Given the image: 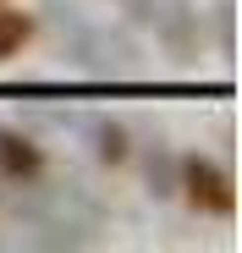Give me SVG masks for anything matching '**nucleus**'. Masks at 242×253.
Here are the masks:
<instances>
[{
  "label": "nucleus",
  "mask_w": 242,
  "mask_h": 253,
  "mask_svg": "<svg viewBox=\"0 0 242 253\" xmlns=\"http://www.w3.org/2000/svg\"><path fill=\"white\" fill-rule=\"evenodd\" d=\"M149 193L154 198H171L176 193V160L165 149H149Z\"/></svg>",
  "instance_id": "obj_5"
},
{
  "label": "nucleus",
  "mask_w": 242,
  "mask_h": 253,
  "mask_svg": "<svg viewBox=\"0 0 242 253\" xmlns=\"http://www.w3.org/2000/svg\"><path fill=\"white\" fill-rule=\"evenodd\" d=\"M121 6H127V17H132V22H149V28H154V17L165 11L171 0H121Z\"/></svg>",
  "instance_id": "obj_6"
},
{
  "label": "nucleus",
  "mask_w": 242,
  "mask_h": 253,
  "mask_svg": "<svg viewBox=\"0 0 242 253\" xmlns=\"http://www.w3.org/2000/svg\"><path fill=\"white\" fill-rule=\"evenodd\" d=\"M39 171H44L39 143L22 138V132H11V126H0V176H11V182H33Z\"/></svg>",
  "instance_id": "obj_2"
},
{
  "label": "nucleus",
  "mask_w": 242,
  "mask_h": 253,
  "mask_svg": "<svg viewBox=\"0 0 242 253\" xmlns=\"http://www.w3.org/2000/svg\"><path fill=\"white\" fill-rule=\"evenodd\" d=\"M176 187H187L193 209L198 215H237V193H231V176H226V165H215L209 154H187L176 160Z\"/></svg>",
  "instance_id": "obj_1"
},
{
  "label": "nucleus",
  "mask_w": 242,
  "mask_h": 253,
  "mask_svg": "<svg viewBox=\"0 0 242 253\" xmlns=\"http://www.w3.org/2000/svg\"><path fill=\"white\" fill-rule=\"evenodd\" d=\"M215 33H220V50H231V0L215 6Z\"/></svg>",
  "instance_id": "obj_7"
},
{
  "label": "nucleus",
  "mask_w": 242,
  "mask_h": 253,
  "mask_svg": "<svg viewBox=\"0 0 242 253\" xmlns=\"http://www.w3.org/2000/svg\"><path fill=\"white\" fill-rule=\"evenodd\" d=\"M28 33H33V22H28L22 11H6V6H0V61H11V55H22V44H28Z\"/></svg>",
  "instance_id": "obj_4"
},
{
  "label": "nucleus",
  "mask_w": 242,
  "mask_h": 253,
  "mask_svg": "<svg viewBox=\"0 0 242 253\" xmlns=\"http://www.w3.org/2000/svg\"><path fill=\"white\" fill-rule=\"evenodd\" d=\"M88 132H94V154L105 160V165H116V160H127V126L121 121H88Z\"/></svg>",
  "instance_id": "obj_3"
}]
</instances>
